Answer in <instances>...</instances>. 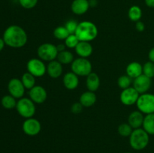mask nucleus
<instances>
[{
    "label": "nucleus",
    "mask_w": 154,
    "mask_h": 153,
    "mask_svg": "<svg viewBox=\"0 0 154 153\" xmlns=\"http://www.w3.org/2000/svg\"><path fill=\"white\" fill-rule=\"evenodd\" d=\"M2 38L7 46L17 49L25 46L28 40V36L22 27L11 25L5 30Z\"/></svg>",
    "instance_id": "obj_1"
},
{
    "label": "nucleus",
    "mask_w": 154,
    "mask_h": 153,
    "mask_svg": "<svg viewBox=\"0 0 154 153\" xmlns=\"http://www.w3.org/2000/svg\"><path fill=\"white\" fill-rule=\"evenodd\" d=\"M38 0H18V2L22 8L25 9H32L36 6Z\"/></svg>",
    "instance_id": "obj_33"
},
{
    "label": "nucleus",
    "mask_w": 154,
    "mask_h": 153,
    "mask_svg": "<svg viewBox=\"0 0 154 153\" xmlns=\"http://www.w3.org/2000/svg\"><path fill=\"white\" fill-rule=\"evenodd\" d=\"M139 96L140 94L133 87H129L121 92L120 99L123 104L126 106H131L137 103Z\"/></svg>",
    "instance_id": "obj_11"
},
{
    "label": "nucleus",
    "mask_w": 154,
    "mask_h": 153,
    "mask_svg": "<svg viewBox=\"0 0 154 153\" xmlns=\"http://www.w3.org/2000/svg\"><path fill=\"white\" fill-rule=\"evenodd\" d=\"M128 16L129 20L133 22H138L142 16V10L138 5H132L129 8L128 11Z\"/></svg>",
    "instance_id": "obj_23"
},
{
    "label": "nucleus",
    "mask_w": 154,
    "mask_h": 153,
    "mask_svg": "<svg viewBox=\"0 0 154 153\" xmlns=\"http://www.w3.org/2000/svg\"><path fill=\"white\" fill-rule=\"evenodd\" d=\"M58 50L57 46L51 43H45L41 44L38 47L37 54L40 59L44 62L54 61L57 59L58 56Z\"/></svg>",
    "instance_id": "obj_6"
},
{
    "label": "nucleus",
    "mask_w": 154,
    "mask_h": 153,
    "mask_svg": "<svg viewBox=\"0 0 154 153\" xmlns=\"http://www.w3.org/2000/svg\"><path fill=\"white\" fill-rule=\"evenodd\" d=\"M83 108H84V106H83V105L80 102H76V103H74L72 105L71 111L74 114H79L82 112Z\"/></svg>",
    "instance_id": "obj_34"
},
{
    "label": "nucleus",
    "mask_w": 154,
    "mask_h": 153,
    "mask_svg": "<svg viewBox=\"0 0 154 153\" xmlns=\"http://www.w3.org/2000/svg\"><path fill=\"white\" fill-rule=\"evenodd\" d=\"M90 8H95L98 5V0H89Z\"/></svg>",
    "instance_id": "obj_39"
},
{
    "label": "nucleus",
    "mask_w": 154,
    "mask_h": 153,
    "mask_svg": "<svg viewBox=\"0 0 154 153\" xmlns=\"http://www.w3.org/2000/svg\"><path fill=\"white\" fill-rule=\"evenodd\" d=\"M75 50L79 57L88 58L93 53V48L90 42L80 41L75 48Z\"/></svg>",
    "instance_id": "obj_17"
},
{
    "label": "nucleus",
    "mask_w": 154,
    "mask_h": 153,
    "mask_svg": "<svg viewBox=\"0 0 154 153\" xmlns=\"http://www.w3.org/2000/svg\"><path fill=\"white\" fill-rule=\"evenodd\" d=\"M150 135L143 128L133 129L129 136V144L133 149L143 150L148 146L150 142Z\"/></svg>",
    "instance_id": "obj_3"
},
{
    "label": "nucleus",
    "mask_w": 154,
    "mask_h": 153,
    "mask_svg": "<svg viewBox=\"0 0 154 153\" xmlns=\"http://www.w3.org/2000/svg\"><path fill=\"white\" fill-rule=\"evenodd\" d=\"M126 75L132 79H135L143 74V65L138 62H132L126 68Z\"/></svg>",
    "instance_id": "obj_19"
},
{
    "label": "nucleus",
    "mask_w": 154,
    "mask_h": 153,
    "mask_svg": "<svg viewBox=\"0 0 154 153\" xmlns=\"http://www.w3.org/2000/svg\"><path fill=\"white\" fill-rule=\"evenodd\" d=\"M96 98L95 92L91 91H87L82 93L80 96V103L83 105L84 107H90L93 106L96 102Z\"/></svg>",
    "instance_id": "obj_21"
},
{
    "label": "nucleus",
    "mask_w": 154,
    "mask_h": 153,
    "mask_svg": "<svg viewBox=\"0 0 154 153\" xmlns=\"http://www.w3.org/2000/svg\"><path fill=\"white\" fill-rule=\"evenodd\" d=\"M79 42V39L77 38V36L75 34H69L67 38L65 40V44H66V47L69 48V49H75Z\"/></svg>",
    "instance_id": "obj_31"
},
{
    "label": "nucleus",
    "mask_w": 154,
    "mask_h": 153,
    "mask_svg": "<svg viewBox=\"0 0 154 153\" xmlns=\"http://www.w3.org/2000/svg\"><path fill=\"white\" fill-rule=\"evenodd\" d=\"M98 28L96 24L91 21H82L78 23L75 34L80 41L90 42L96 38L98 35Z\"/></svg>",
    "instance_id": "obj_2"
},
{
    "label": "nucleus",
    "mask_w": 154,
    "mask_h": 153,
    "mask_svg": "<svg viewBox=\"0 0 154 153\" xmlns=\"http://www.w3.org/2000/svg\"><path fill=\"white\" fill-rule=\"evenodd\" d=\"M25 89L26 88L24 87L21 80L17 78H12L8 84L9 94L14 97L16 99H20L23 97Z\"/></svg>",
    "instance_id": "obj_10"
},
{
    "label": "nucleus",
    "mask_w": 154,
    "mask_h": 153,
    "mask_svg": "<svg viewBox=\"0 0 154 153\" xmlns=\"http://www.w3.org/2000/svg\"><path fill=\"white\" fill-rule=\"evenodd\" d=\"M71 68L72 71L78 76H87L90 73H92L93 66L91 62L87 59V58L78 57L72 62Z\"/></svg>",
    "instance_id": "obj_5"
},
{
    "label": "nucleus",
    "mask_w": 154,
    "mask_h": 153,
    "mask_svg": "<svg viewBox=\"0 0 154 153\" xmlns=\"http://www.w3.org/2000/svg\"><path fill=\"white\" fill-rule=\"evenodd\" d=\"M86 86L88 91L95 92L99 89L100 86V78L96 73L92 72L87 76L86 80Z\"/></svg>",
    "instance_id": "obj_20"
},
{
    "label": "nucleus",
    "mask_w": 154,
    "mask_h": 153,
    "mask_svg": "<svg viewBox=\"0 0 154 153\" xmlns=\"http://www.w3.org/2000/svg\"><path fill=\"white\" fill-rule=\"evenodd\" d=\"M132 78L129 77L128 75H122L117 80V85L122 89H126V88L131 87L132 85Z\"/></svg>",
    "instance_id": "obj_29"
},
{
    "label": "nucleus",
    "mask_w": 154,
    "mask_h": 153,
    "mask_svg": "<svg viewBox=\"0 0 154 153\" xmlns=\"http://www.w3.org/2000/svg\"><path fill=\"white\" fill-rule=\"evenodd\" d=\"M135 28L138 32H142L145 29V25L143 22H141V20L138 21V22H135Z\"/></svg>",
    "instance_id": "obj_35"
},
{
    "label": "nucleus",
    "mask_w": 154,
    "mask_h": 153,
    "mask_svg": "<svg viewBox=\"0 0 154 153\" xmlns=\"http://www.w3.org/2000/svg\"><path fill=\"white\" fill-rule=\"evenodd\" d=\"M90 8L89 0H73L71 4V10L76 15L84 14Z\"/></svg>",
    "instance_id": "obj_15"
},
{
    "label": "nucleus",
    "mask_w": 154,
    "mask_h": 153,
    "mask_svg": "<svg viewBox=\"0 0 154 153\" xmlns=\"http://www.w3.org/2000/svg\"><path fill=\"white\" fill-rule=\"evenodd\" d=\"M148 58L149 61L152 62L154 63V46L148 52Z\"/></svg>",
    "instance_id": "obj_36"
},
{
    "label": "nucleus",
    "mask_w": 154,
    "mask_h": 153,
    "mask_svg": "<svg viewBox=\"0 0 154 153\" xmlns=\"http://www.w3.org/2000/svg\"><path fill=\"white\" fill-rule=\"evenodd\" d=\"M132 130H133V128L131 127L129 123H122L118 126V128H117L118 134L123 137H126V136L129 137Z\"/></svg>",
    "instance_id": "obj_28"
},
{
    "label": "nucleus",
    "mask_w": 154,
    "mask_h": 153,
    "mask_svg": "<svg viewBox=\"0 0 154 153\" xmlns=\"http://www.w3.org/2000/svg\"><path fill=\"white\" fill-rule=\"evenodd\" d=\"M126 153H131V152H126Z\"/></svg>",
    "instance_id": "obj_41"
},
{
    "label": "nucleus",
    "mask_w": 154,
    "mask_h": 153,
    "mask_svg": "<svg viewBox=\"0 0 154 153\" xmlns=\"http://www.w3.org/2000/svg\"><path fill=\"white\" fill-rule=\"evenodd\" d=\"M144 2L147 7L154 8V0H144Z\"/></svg>",
    "instance_id": "obj_38"
},
{
    "label": "nucleus",
    "mask_w": 154,
    "mask_h": 153,
    "mask_svg": "<svg viewBox=\"0 0 154 153\" xmlns=\"http://www.w3.org/2000/svg\"><path fill=\"white\" fill-rule=\"evenodd\" d=\"M143 74L150 78L154 77V63L148 61L143 65Z\"/></svg>",
    "instance_id": "obj_30"
},
{
    "label": "nucleus",
    "mask_w": 154,
    "mask_h": 153,
    "mask_svg": "<svg viewBox=\"0 0 154 153\" xmlns=\"http://www.w3.org/2000/svg\"><path fill=\"white\" fill-rule=\"evenodd\" d=\"M79 22H77L75 20H69L67 22L65 23V27L66 28V29L68 30V32H69L70 34H74L76 32L77 28H78V26Z\"/></svg>",
    "instance_id": "obj_32"
},
{
    "label": "nucleus",
    "mask_w": 154,
    "mask_h": 153,
    "mask_svg": "<svg viewBox=\"0 0 154 153\" xmlns=\"http://www.w3.org/2000/svg\"><path fill=\"white\" fill-rule=\"evenodd\" d=\"M142 127L149 135H154V113L147 114L144 116Z\"/></svg>",
    "instance_id": "obj_22"
},
{
    "label": "nucleus",
    "mask_w": 154,
    "mask_h": 153,
    "mask_svg": "<svg viewBox=\"0 0 154 153\" xmlns=\"http://www.w3.org/2000/svg\"><path fill=\"white\" fill-rule=\"evenodd\" d=\"M16 110L20 116L25 118H32L35 113V104L29 98H21L17 102Z\"/></svg>",
    "instance_id": "obj_4"
},
{
    "label": "nucleus",
    "mask_w": 154,
    "mask_h": 153,
    "mask_svg": "<svg viewBox=\"0 0 154 153\" xmlns=\"http://www.w3.org/2000/svg\"><path fill=\"white\" fill-rule=\"evenodd\" d=\"M136 105L138 110L143 114L154 113V94L147 92L140 94Z\"/></svg>",
    "instance_id": "obj_7"
},
{
    "label": "nucleus",
    "mask_w": 154,
    "mask_h": 153,
    "mask_svg": "<svg viewBox=\"0 0 154 153\" xmlns=\"http://www.w3.org/2000/svg\"><path fill=\"white\" fill-rule=\"evenodd\" d=\"M23 131L26 135L30 136H34L38 134L42 130L41 122L36 118H26L23 123Z\"/></svg>",
    "instance_id": "obj_9"
},
{
    "label": "nucleus",
    "mask_w": 154,
    "mask_h": 153,
    "mask_svg": "<svg viewBox=\"0 0 154 153\" xmlns=\"http://www.w3.org/2000/svg\"><path fill=\"white\" fill-rule=\"evenodd\" d=\"M63 82L67 89L75 90L79 85V78L74 72H68L63 76Z\"/></svg>",
    "instance_id": "obj_16"
},
{
    "label": "nucleus",
    "mask_w": 154,
    "mask_h": 153,
    "mask_svg": "<svg viewBox=\"0 0 154 153\" xmlns=\"http://www.w3.org/2000/svg\"><path fill=\"white\" fill-rule=\"evenodd\" d=\"M29 98L35 104H43L48 98V92L46 89L42 86H35L33 88L29 89Z\"/></svg>",
    "instance_id": "obj_13"
},
{
    "label": "nucleus",
    "mask_w": 154,
    "mask_h": 153,
    "mask_svg": "<svg viewBox=\"0 0 154 153\" xmlns=\"http://www.w3.org/2000/svg\"><path fill=\"white\" fill-rule=\"evenodd\" d=\"M57 61L60 62L62 64H72L74 61V56L72 52L69 50H64L58 53L57 57Z\"/></svg>",
    "instance_id": "obj_24"
},
{
    "label": "nucleus",
    "mask_w": 154,
    "mask_h": 153,
    "mask_svg": "<svg viewBox=\"0 0 154 153\" xmlns=\"http://www.w3.org/2000/svg\"><path fill=\"white\" fill-rule=\"evenodd\" d=\"M5 45L6 44H5V43L3 38H0V52H1L3 49H4V47Z\"/></svg>",
    "instance_id": "obj_40"
},
{
    "label": "nucleus",
    "mask_w": 154,
    "mask_h": 153,
    "mask_svg": "<svg viewBox=\"0 0 154 153\" xmlns=\"http://www.w3.org/2000/svg\"><path fill=\"white\" fill-rule=\"evenodd\" d=\"M17 100L14 97H13L11 94H6L3 96L1 100V104L5 109L11 110L14 108H16Z\"/></svg>",
    "instance_id": "obj_26"
},
{
    "label": "nucleus",
    "mask_w": 154,
    "mask_h": 153,
    "mask_svg": "<svg viewBox=\"0 0 154 153\" xmlns=\"http://www.w3.org/2000/svg\"><path fill=\"white\" fill-rule=\"evenodd\" d=\"M69 32L65 26H57L54 30V36L58 40H66L68 36L69 35Z\"/></svg>",
    "instance_id": "obj_27"
},
{
    "label": "nucleus",
    "mask_w": 154,
    "mask_h": 153,
    "mask_svg": "<svg viewBox=\"0 0 154 153\" xmlns=\"http://www.w3.org/2000/svg\"><path fill=\"white\" fill-rule=\"evenodd\" d=\"M27 72L32 74L35 77L43 76L47 73V66L44 61L40 58H32L28 61L26 64Z\"/></svg>",
    "instance_id": "obj_8"
},
{
    "label": "nucleus",
    "mask_w": 154,
    "mask_h": 153,
    "mask_svg": "<svg viewBox=\"0 0 154 153\" xmlns=\"http://www.w3.org/2000/svg\"><path fill=\"white\" fill-rule=\"evenodd\" d=\"M152 85V79L145 76L144 74L140 75L137 78L134 79L133 88L139 93L140 94H144L148 92Z\"/></svg>",
    "instance_id": "obj_12"
},
{
    "label": "nucleus",
    "mask_w": 154,
    "mask_h": 153,
    "mask_svg": "<svg viewBox=\"0 0 154 153\" xmlns=\"http://www.w3.org/2000/svg\"><path fill=\"white\" fill-rule=\"evenodd\" d=\"M144 118V114L141 111H139L138 110L132 111L128 117V123L133 129L140 128L143 125Z\"/></svg>",
    "instance_id": "obj_18"
},
{
    "label": "nucleus",
    "mask_w": 154,
    "mask_h": 153,
    "mask_svg": "<svg viewBox=\"0 0 154 153\" xmlns=\"http://www.w3.org/2000/svg\"><path fill=\"white\" fill-rule=\"evenodd\" d=\"M63 71V64L57 59L51 61L47 66V73L50 77L53 79H57L62 75Z\"/></svg>",
    "instance_id": "obj_14"
},
{
    "label": "nucleus",
    "mask_w": 154,
    "mask_h": 153,
    "mask_svg": "<svg viewBox=\"0 0 154 153\" xmlns=\"http://www.w3.org/2000/svg\"><path fill=\"white\" fill-rule=\"evenodd\" d=\"M21 81L26 89H31L35 86V76H34L29 72H26L22 75Z\"/></svg>",
    "instance_id": "obj_25"
},
{
    "label": "nucleus",
    "mask_w": 154,
    "mask_h": 153,
    "mask_svg": "<svg viewBox=\"0 0 154 153\" xmlns=\"http://www.w3.org/2000/svg\"><path fill=\"white\" fill-rule=\"evenodd\" d=\"M66 46L65 44H60L57 45V50H58L59 52H63V51L66 50Z\"/></svg>",
    "instance_id": "obj_37"
}]
</instances>
